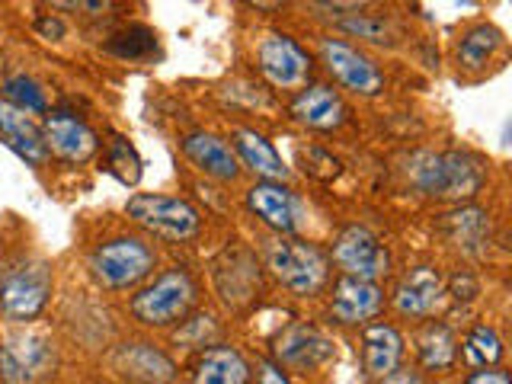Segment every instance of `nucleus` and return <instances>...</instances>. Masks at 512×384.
<instances>
[{
  "mask_svg": "<svg viewBox=\"0 0 512 384\" xmlns=\"http://www.w3.org/2000/svg\"><path fill=\"white\" fill-rule=\"evenodd\" d=\"M0 141H4L20 160H26L29 167H42L48 160L42 128L32 122V116L10 106L4 96H0Z\"/></svg>",
  "mask_w": 512,
  "mask_h": 384,
  "instance_id": "21",
  "label": "nucleus"
},
{
  "mask_svg": "<svg viewBox=\"0 0 512 384\" xmlns=\"http://www.w3.org/2000/svg\"><path fill=\"white\" fill-rule=\"evenodd\" d=\"M154 48H157V32L141 23L119 29L116 36H109V42H106V52L122 61H144L154 55Z\"/></svg>",
  "mask_w": 512,
  "mask_h": 384,
  "instance_id": "28",
  "label": "nucleus"
},
{
  "mask_svg": "<svg viewBox=\"0 0 512 384\" xmlns=\"http://www.w3.org/2000/svg\"><path fill=\"white\" fill-rule=\"evenodd\" d=\"M42 138L48 154H55L68 164H87V160L100 151V138H96L93 128L74 116V112H48L42 122Z\"/></svg>",
  "mask_w": 512,
  "mask_h": 384,
  "instance_id": "12",
  "label": "nucleus"
},
{
  "mask_svg": "<svg viewBox=\"0 0 512 384\" xmlns=\"http://www.w3.org/2000/svg\"><path fill=\"white\" fill-rule=\"evenodd\" d=\"M416 356L426 372H445L458 362V336L442 320H426L416 333Z\"/></svg>",
  "mask_w": 512,
  "mask_h": 384,
  "instance_id": "25",
  "label": "nucleus"
},
{
  "mask_svg": "<svg viewBox=\"0 0 512 384\" xmlns=\"http://www.w3.org/2000/svg\"><path fill=\"white\" fill-rule=\"evenodd\" d=\"M4 100L26 116H48V96L39 80H32L29 74H10L4 80Z\"/></svg>",
  "mask_w": 512,
  "mask_h": 384,
  "instance_id": "29",
  "label": "nucleus"
},
{
  "mask_svg": "<svg viewBox=\"0 0 512 384\" xmlns=\"http://www.w3.org/2000/svg\"><path fill=\"white\" fill-rule=\"evenodd\" d=\"M378 384H426V375H423V372H416V368L397 365L394 372H388L384 378H378Z\"/></svg>",
  "mask_w": 512,
  "mask_h": 384,
  "instance_id": "36",
  "label": "nucleus"
},
{
  "mask_svg": "<svg viewBox=\"0 0 512 384\" xmlns=\"http://www.w3.org/2000/svg\"><path fill=\"white\" fill-rule=\"evenodd\" d=\"M464 384H509V372L500 365H496V368H477V372Z\"/></svg>",
  "mask_w": 512,
  "mask_h": 384,
  "instance_id": "37",
  "label": "nucleus"
},
{
  "mask_svg": "<svg viewBox=\"0 0 512 384\" xmlns=\"http://www.w3.org/2000/svg\"><path fill=\"white\" fill-rule=\"evenodd\" d=\"M256 64H260V74L266 77L269 87L276 90H301L308 87L311 80V55L304 48L285 36V32H266L256 45Z\"/></svg>",
  "mask_w": 512,
  "mask_h": 384,
  "instance_id": "9",
  "label": "nucleus"
},
{
  "mask_svg": "<svg viewBox=\"0 0 512 384\" xmlns=\"http://www.w3.org/2000/svg\"><path fill=\"white\" fill-rule=\"evenodd\" d=\"M247 208L279 237H292L301 228L304 205L285 183H253L247 189Z\"/></svg>",
  "mask_w": 512,
  "mask_h": 384,
  "instance_id": "14",
  "label": "nucleus"
},
{
  "mask_svg": "<svg viewBox=\"0 0 512 384\" xmlns=\"http://www.w3.org/2000/svg\"><path fill=\"white\" fill-rule=\"evenodd\" d=\"M183 330H176V343L183 346H212L218 336V324L212 314H196L192 320H183Z\"/></svg>",
  "mask_w": 512,
  "mask_h": 384,
  "instance_id": "32",
  "label": "nucleus"
},
{
  "mask_svg": "<svg viewBox=\"0 0 512 384\" xmlns=\"http://www.w3.org/2000/svg\"><path fill=\"white\" fill-rule=\"evenodd\" d=\"M407 180L426 199L468 202L487 183V164L471 151H420L407 160Z\"/></svg>",
  "mask_w": 512,
  "mask_h": 384,
  "instance_id": "1",
  "label": "nucleus"
},
{
  "mask_svg": "<svg viewBox=\"0 0 512 384\" xmlns=\"http://www.w3.org/2000/svg\"><path fill=\"white\" fill-rule=\"evenodd\" d=\"M288 116L304 128H314V132H333V128H340L346 122L349 109L340 90H333L327 84H311L295 93V100L288 103Z\"/></svg>",
  "mask_w": 512,
  "mask_h": 384,
  "instance_id": "17",
  "label": "nucleus"
},
{
  "mask_svg": "<svg viewBox=\"0 0 512 384\" xmlns=\"http://www.w3.org/2000/svg\"><path fill=\"white\" fill-rule=\"evenodd\" d=\"M199 298V285L183 266L164 269L148 285H141L128 301V311L144 327H170L192 311Z\"/></svg>",
  "mask_w": 512,
  "mask_h": 384,
  "instance_id": "2",
  "label": "nucleus"
},
{
  "mask_svg": "<svg viewBox=\"0 0 512 384\" xmlns=\"http://www.w3.org/2000/svg\"><path fill=\"white\" fill-rule=\"evenodd\" d=\"M125 215L132 218L138 228L160 240H173V244H183L192 240L202 231V215L199 208L180 199V196H160V192H135L132 199L125 202Z\"/></svg>",
  "mask_w": 512,
  "mask_h": 384,
  "instance_id": "5",
  "label": "nucleus"
},
{
  "mask_svg": "<svg viewBox=\"0 0 512 384\" xmlns=\"http://www.w3.org/2000/svg\"><path fill=\"white\" fill-rule=\"evenodd\" d=\"M55 343L45 333L16 330L0 340V381L4 384H36L55 368Z\"/></svg>",
  "mask_w": 512,
  "mask_h": 384,
  "instance_id": "8",
  "label": "nucleus"
},
{
  "mask_svg": "<svg viewBox=\"0 0 512 384\" xmlns=\"http://www.w3.org/2000/svg\"><path fill=\"white\" fill-rule=\"evenodd\" d=\"M180 148L192 167L202 170L205 176H212L218 183H234L240 176V160L234 148L212 132H192L180 141Z\"/></svg>",
  "mask_w": 512,
  "mask_h": 384,
  "instance_id": "20",
  "label": "nucleus"
},
{
  "mask_svg": "<svg viewBox=\"0 0 512 384\" xmlns=\"http://www.w3.org/2000/svg\"><path fill=\"white\" fill-rule=\"evenodd\" d=\"M320 58H324V68L340 80L346 90L359 96H378L384 90L381 68L346 39H333V36L320 39Z\"/></svg>",
  "mask_w": 512,
  "mask_h": 384,
  "instance_id": "11",
  "label": "nucleus"
},
{
  "mask_svg": "<svg viewBox=\"0 0 512 384\" xmlns=\"http://www.w3.org/2000/svg\"><path fill=\"white\" fill-rule=\"evenodd\" d=\"M266 263L288 292L298 298H314L330 285V256L317 244L298 237H279L266 250Z\"/></svg>",
  "mask_w": 512,
  "mask_h": 384,
  "instance_id": "3",
  "label": "nucleus"
},
{
  "mask_svg": "<svg viewBox=\"0 0 512 384\" xmlns=\"http://www.w3.org/2000/svg\"><path fill=\"white\" fill-rule=\"evenodd\" d=\"M439 234L464 256H484L490 250V212L477 205H458L442 215Z\"/></svg>",
  "mask_w": 512,
  "mask_h": 384,
  "instance_id": "19",
  "label": "nucleus"
},
{
  "mask_svg": "<svg viewBox=\"0 0 512 384\" xmlns=\"http://www.w3.org/2000/svg\"><path fill=\"white\" fill-rule=\"evenodd\" d=\"M52 282V266L45 260H20L7 266L0 276V311L13 324H29L45 311Z\"/></svg>",
  "mask_w": 512,
  "mask_h": 384,
  "instance_id": "6",
  "label": "nucleus"
},
{
  "mask_svg": "<svg viewBox=\"0 0 512 384\" xmlns=\"http://www.w3.org/2000/svg\"><path fill=\"white\" fill-rule=\"evenodd\" d=\"M250 362L234 346H208L192 362V384H247Z\"/></svg>",
  "mask_w": 512,
  "mask_h": 384,
  "instance_id": "23",
  "label": "nucleus"
},
{
  "mask_svg": "<svg viewBox=\"0 0 512 384\" xmlns=\"http://www.w3.org/2000/svg\"><path fill=\"white\" fill-rule=\"evenodd\" d=\"M503 32L490 26V23H480L474 29H468L458 42V64L464 71H480L496 58V52H503Z\"/></svg>",
  "mask_w": 512,
  "mask_h": 384,
  "instance_id": "26",
  "label": "nucleus"
},
{
  "mask_svg": "<svg viewBox=\"0 0 512 384\" xmlns=\"http://www.w3.org/2000/svg\"><path fill=\"white\" fill-rule=\"evenodd\" d=\"M445 301V279L439 276V269L432 266H413L404 276L397 279L391 304L400 317L410 320H426L439 311V304Z\"/></svg>",
  "mask_w": 512,
  "mask_h": 384,
  "instance_id": "13",
  "label": "nucleus"
},
{
  "mask_svg": "<svg viewBox=\"0 0 512 384\" xmlns=\"http://www.w3.org/2000/svg\"><path fill=\"white\" fill-rule=\"evenodd\" d=\"M256 384H292V378H288L276 362L260 359L256 362Z\"/></svg>",
  "mask_w": 512,
  "mask_h": 384,
  "instance_id": "34",
  "label": "nucleus"
},
{
  "mask_svg": "<svg viewBox=\"0 0 512 384\" xmlns=\"http://www.w3.org/2000/svg\"><path fill=\"white\" fill-rule=\"evenodd\" d=\"M106 170L125 186H135L141 180V157L135 151V144L128 141L125 135H109V141H106Z\"/></svg>",
  "mask_w": 512,
  "mask_h": 384,
  "instance_id": "30",
  "label": "nucleus"
},
{
  "mask_svg": "<svg viewBox=\"0 0 512 384\" xmlns=\"http://www.w3.org/2000/svg\"><path fill=\"white\" fill-rule=\"evenodd\" d=\"M404 359V336L391 324H368L362 330V362L372 378H384Z\"/></svg>",
  "mask_w": 512,
  "mask_h": 384,
  "instance_id": "24",
  "label": "nucleus"
},
{
  "mask_svg": "<svg viewBox=\"0 0 512 384\" xmlns=\"http://www.w3.org/2000/svg\"><path fill=\"white\" fill-rule=\"evenodd\" d=\"M215 288L224 304L244 308L260 292V266L247 247H228L215 260Z\"/></svg>",
  "mask_w": 512,
  "mask_h": 384,
  "instance_id": "15",
  "label": "nucleus"
},
{
  "mask_svg": "<svg viewBox=\"0 0 512 384\" xmlns=\"http://www.w3.org/2000/svg\"><path fill=\"white\" fill-rule=\"evenodd\" d=\"M272 356H276V365L288 368V372H317L336 356V346L320 327L308 324V320H295L276 333Z\"/></svg>",
  "mask_w": 512,
  "mask_h": 384,
  "instance_id": "10",
  "label": "nucleus"
},
{
  "mask_svg": "<svg viewBox=\"0 0 512 384\" xmlns=\"http://www.w3.org/2000/svg\"><path fill=\"white\" fill-rule=\"evenodd\" d=\"M112 368L132 384H173L176 365L164 349L154 343L132 340L112 352Z\"/></svg>",
  "mask_w": 512,
  "mask_h": 384,
  "instance_id": "16",
  "label": "nucleus"
},
{
  "mask_svg": "<svg viewBox=\"0 0 512 384\" xmlns=\"http://www.w3.org/2000/svg\"><path fill=\"white\" fill-rule=\"evenodd\" d=\"M36 32L42 39H48V42H58V39H64V32H68V26H64L58 16H52V13H45V16H39L36 20Z\"/></svg>",
  "mask_w": 512,
  "mask_h": 384,
  "instance_id": "35",
  "label": "nucleus"
},
{
  "mask_svg": "<svg viewBox=\"0 0 512 384\" xmlns=\"http://www.w3.org/2000/svg\"><path fill=\"white\" fill-rule=\"evenodd\" d=\"M362 7H356L352 13H343L340 20V29L349 32V36H359V39H368V42H384L388 36V20H381V16H368V13H359Z\"/></svg>",
  "mask_w": 512,
  "mask_h": 384,
  "instance_id": "31",
  "label": "nucleus"
},
{
  "mask_svg": "<svg viewBox=\"0 0 512 384\" xmlns=\"http://www.w3.org/2000/svg\"><path fill=\"white\" fill-rule=\"evenodd\" d=\"M461 352L471 368H496L503 359V340L490 324H474L464 336Z\"/></svg>",
  "mask_w": 512,
  "mask_h": 384,
  "instance_id": "27",
  "label": "nucleus"
},
{
  "mask_svg": "<svg viewBox=\"0 0 512 384\" xmlns=\"http://www.w3.org/2000/svg\"><path fill=\"white\" fill-rule=\"evenodd\" d=\"M384 308V292L378 282H362V279H340L333 285L330 295V317L343 327H359L378 317Z\"/></svg>",
  "mask_w": 512,
  "mask_h": 384,
  "instance_id": "18",
  "label": "nucleus"
},
{
  "mask_svg": "<svg viewBox=\"0 0 512 384\" xmlns=\"http://www.w3.org/2000/svg\"><path fill=\"white\" fill-rule=\"evenodd\" d=\"M234 154L244 167H250L260 180L266 183H285L288 176V167L282 154L272 148V141L266 135H260L256 128H234Z\"/></svg>",
  "mask_w": 512,
  "mask_h": 384,
  "instance_id": "22",
  "label": "nucleus"
},
{
  "mask_svg": "<svg viewBox=\"0 0 512 384\" xmlns=\"http://www.w3.org/2000/svg\"><path fill=\"white\" fill-rule=\"evenodd\" d=\"M330 263L340 266L346 279H362V282H378L388 276L391 269V253L381 244L375 231L362 228V224H349L333 237V250L327 253Z\"/></svg>",
  "mask_w": 512,
  "mask_h": 384,
  "instance_id": "7",
  "label": "nucleus"
},
{
  "mask_svg": "<svg viewBox=\"0 0 512 384\" xmlns=\"http://www.w3.org/2000/svg\"><path fill=\"white\" fill-rule=\"evenodd\" d=\"M157 266V253L141 237H112L90 253V272L109 292L141 285Z\"/></svg>",
  "mask_w": 512,
  "mask_h": 384,
  "instance_id": "4",
  "label": "nucleus"
},
{
  "mask_svg": "<svg viewBox=\"0 0 512 384\" xmlns=\"http://www.w3.org/2000/svg\"><path fill=\"white\" fill-rule=\"evenodd\" d=\"M445 295H452L458 304H471V301L480 295V285H477L474 276H468V272H458V276H455L452 282H448Z\"/></svg>",
  "mask_w": 512,
  "mask_h": 384,
  "instance_id": "33",
  "label": "nucleus"
}]
</instances>
